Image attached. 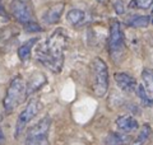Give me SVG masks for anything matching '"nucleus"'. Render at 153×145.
<instances>
[{
  "label": "nucleus",
  "instance_id": "nucleus-1",
  "mask_svg": "<svg viewBox=\"0 0 153 145\" xmlns=\"http://www.w3.org/2000/svg\"><path fill=\"white\" fill-rule=\"evenodd\" d=\"M68 37L63 28H57L36 50V59L52 72L59 74L64 66L65 48Z\"/></svg>",
  "mask_w": 153,
  "mask_h": 145
},
{
  "label": "nucleus",
  "instance_id": "nucleus-2",
  "mask_svg": "<svg viewBox=\"0 0 153 145\" xmlns=\"http://www.w3.org/2000/svg\"><path fill=\"white\" fill-rule=\"evenodd\" d=\"M27 90H26V81L22 76H16L9 84L8 89L5 92V97L3 101L4 111L5 113H12L19 104H22L27 98Z\"/></svg>",
  "mask_w": 153,
  "mask_h": 145
},
{
  "label": "nucleus",
  "instance_id": "nucleus-3",
  "mask_svg": "<svg viewBox=\"0 0 153 145\" xmlns=\"http://www.w3.org/2000/svg\"><path fill=\"white\" fill-rule=\"evenodd\" d=\"M108 52L111 59L119 64L124 60L126 52L125 37L121 30V26L117 21H114L110 24V36H108Z\"/></svg>",
  "mask_w": 153,
  "mask_h": 145
},
{
  "label": "nucleus",
  "instance_id": "nucleus-4",
  "mask_svg": "<svg viewBox=\"0 0 153 145\" xmlns=\"http://www.w3.org/2000/svg\"><path fill=\"white\" fill-rule=\"evenodd\" d=\"M91 72L93 79V93L102 98L108 90V67L101 57L93 59L91 64Z\"/></svg>",
  "mask_w": 153,
  "mask_h": 145
},
{
  "label": "nucleus",
  "instance_id": "nucleus-5",
  "mask_svg": "<svg viewBox=\"0 0 153 145\" xmlns=\"http://www.w3.org/2000/svg\"><path fill=\"white\" fill-rule=\"evenodd\" d=\"M51 126L50 117H44L27 130L26 145H50L49 131Z\"/></svg>",
  "mask_w": 153,
  "mask_h": 145
},
{
  "label": "nucleus",
  "instance_id": "nucleus-6",
  "mask_svg": "<svg viewBox=\"0 0 153 145\" xmlns=\"http://www.w3.org/2000/svg\"><path fill=\"white\" fill-rule=\"evenodd\" d=\"M41 109V101L38 98H31L28 101V103L23 111L19 113L17 122H16V130H14V135L16 138H18L23 131L26 130V127L28 126V124L31 122L37 116V113L40 112Z\"/></svg>",
  "mask_w": 153,
  "mask_h": 145
},
{
  "label": "nucleus",
  "instance_id": "nucleus-7",
  "mask_svg": "<svg viewBox=\"0 0 153 145\" xmlns=\"http://www.w3.org/2000/svg\"><path fill=\"white\" fill-rule=\"evenodd\" d=\"M10 13L14 19H17L22 26L31 22H36L32 5L27 0H13L10 3Z\"/></svg>",
  "mask_w": 153,
  "mask_h": 145
},
{
  "label": "nucleus",
  "instance_id": "nucleus-8",
  "mask_svg": "<svg viewBox=\"0 0 153 145\" xmlns=\"http://www.w3.org/2000/svg\"><path fill=\"white\" fill-rule=\"evenodd\" d=\"M114 80L116 85L125 93H135V89L138 87V83L134 76H131L128 72H115Z\"/></svg>",
  "mask_w": 153,
  "mask_h": 145
},
{
  "label": "nucleus",
  "instance_id": "nucleus-9",
  "mask_svg": "<svg viewBox=\"0 0 153 145\" xmlns=\"http://www.w3.org/2000/svg\"><path fill=\"white\" fill-rule=\"evenodd\" d=\"M116 124V127H117V131L124 132V134H133L134 131H137L139 129V124H138L137 118L131 115H123V116H119L115 121Z\"/></svg>",
  "mask_w": 153,
  "mask_h": 145
},
{
  "label": "nucleus",
  "instance_id": "nucleus-10",
  "mask_svg": "<svg viewBox=\"0 0 153 145\" xmlns=\"http://www.w3.org/2000/svg\"><path fill=\"white\" fill-rule=\"evenodd\" d=\"M64 8H65V4L60 3V1L51 4V5L46 9L44 16H42V21H44L46 24H49V26L59 23L61 14L64 12Z\"/></svg>",
  "mask_w": 153,
  "mask_h": 145
},
{
  "label": "nucleus",
  "instance_id": "nucleus-11",
  "mask_svg": "<svg viewBox=\"0 0 153 145\" xmlns=\"http://www.w3.org/2000/svg\"><path fill=\"white\" fill-rule=\"evenodd\" d=\"M153 130L149 124H143L139 130V134L135 136V139L130 141V145H147L152 139Z\"/></svg>",
  "mask_w": 153,
  "mask_h": 145
},
{
  "label": "nucleus",
  "instance_id": "nucleus-12",
  "mask_svg": "<svg viewBox=\"0 0 153 145\" xmlns=\"http://www.w3.org/2000/svg\"><path fill=\"white\" fill-rule=\"evenodd\" d=\"M130 141L131 139L128 134L120 131H112L105 139V145H128L130 144Z\"/></svg>",
  "mask_w": 153,
  "mask_h": 145
},
{
  "label": "nucleus",
  "instance_id": "nucleus-13",
  "mask_svg": "<svg viewBox=\"0 0 153 145\" xmlns=\"http://www.w3.org/2000/svg\"><path fill=\"white\" fill-rule=\"evenodd\" d=\"M44 84H46V78L44 74H35L31 76V79L28 83H26V90H27V95H31L33 93L41 88Z\"/></svg>",
  "mask_w": 153,
  "mask_h": 145
},
{
  "label": "nucleus",
  "instance_id": "nucleus-14",
  "mask_svg": "<svg viewBox=\"0 0 153 145\" xmlns=\"http://www.w3.org/2000/svg\"><path fill=\"white\" fill-rule=\"evenodd\" d=\"M66 19L68 22L74 27H79V26H83V24L87 22V16L83 10L80 9H71V10L68 13L66 16Z\"/></svg>",
  "mask_w": 153,
  "mask_h": 145
},
{
  "label": "nucleus",
  "instance_id": "nucleus-15",
  "mask_svg": "<svg viewBox=\"0 0 153 145\" xmlns=\"http://www.w3.org/2000/svg\"><path fill=\"white\" fill-rule=\"evenodd\" d=\"M149 23H151V17H148V16H138V14L130 16L125 21L126 26L133 27V28H146V27L149 26Z\"/></svg>",
  "mask_w": 153,
  "mask_h": 145
},
{
  "label": "nucleus",
  "instance_id": "nucleus-16",
  "mask_svg": "<svg viewBox=\"0 0 153 145\" xmlns=\"http://www.w3.org/2000/svg\"><path fill=\"white\" fill-rule=\"evenodd\" d=\"M36 43H37V38H31L30 41H27V42L23 43V45L18 48V57H19V60L27 61L28 59H30L32 48H33V46H35Z\"/></svg>",
  "mask_w": 153,
  "mask_h": 145
},
{
  "label": "nucleus",
  "instance_id": "nucleus-17",
  "mask_svg": "<svg viewBox=\"0 0 153 145\" xmlns=\"http://www.w3.org/2000/svg\"><path fill=\"white\" fill-rule=\"evenodd\" d=\"M135 93H137L138 98L140 101V104L143 107H153V98L147 93V90L144 89L143 84H138Z\"/></svg>",
  "mask_w": 153,
  "mask_h": 145
},
{
  "label": "nucleus",
  "instance_id": "nucleus-18",
  "mask_svg": "<svg viewBox=\"0 0 153 145\" xmlns=\"http://www.w3.org/2000/svg\"><path fill=\"white\" fill-rule=\"evenodd\" d=\"M142 80L143 87L147 90V93L153 98V70L152 69H144L142 71Z\"/></svg>",
  "mask_w": 153,
  "mask_h": 145
},
{
  "label": "nucleus",
  "instance_id": "nucleus-19",
  "mask_svg": "<svg viewBox=\"0 0 153 145\" xmlns=\"http://www.w3.org/2000/svg\"><path fill=\"white\" fill-rule=\"evenodd\" d=\"M153 7V0H130V9H151Z\"/></svg>",
  "mask_w": 153,
  "mask_h": 145
},
{
  "label": "nucleus",
  "instance_id": "nucleus-20",
  "mask_svg": "<svg viewBox=\"0 0 153 145\" xmlns=\"http://www.w3.org/2000/svg\"><path fill=\"white\" fill-rule=\"evenodd\" d=\"M23 27H25V30L27 32H38V31H41V27L38 26L36 22H31L28 24H25Z\"/></svg>",
  "mask_w": 153,
  "mask_h": 145
},
{
  "label": "nucleus",
  "instance_id": "nucleus-21",
  "mask_svg": "<svg viewBox=\"0 0 153 145\" xmlns=\"http://www.w3.org/2000/svg\"><path fill=\"white\" fill-rule=\"evenodd\" d=\"M115 9H116L117 14H124L125 13V7H124L123 1H120V0H116V1H115Z\"/></svg>",
  "mask_w": 153,
  "mask_h": 145
},
{
  "label": "nucleus",
  "instance_id": "nucleus-22",
  "mask_svg": "<svg viewBox=\"0 0 153 145\" xmlns=\"http://www.w3.org/2000/svg\"><path fill=\"white\" fill-rule=\"evenodd\" d=\"M4 143H5V136H4V132L0 127V145H4Z\"/></svg>",
  "mask_w": 153,
  "mask_h": 145
},
{
  "label": "nucleus",
  "instance_id": "nucleus-23",
  "mask_svg": "<svg viewBox=\"0 0 153 145\" xmlns=\"http://www.w3.org/2000/svg\"><path fill=\"white\" fill-rule=\"evenodd\" d=\"M96 1L100 3V4H102V5H106V4H108L110 0H96Z\"/></svg>",
  "mask_w": 153,
  "mask_h": 145
},
{
  "label": "nucleus",
  "instance_id": "nucleus-24",
  "mask_svg": "<svg viewBox=\"0 0 153 145\" xmlns=\"http://www.w3.org/2000/svg\"><path fill=\"white\" fill-rule=\"evenodd\" d=\"M0 13H4L3 12V5H1V0H0Z\"/></svg>",
  "mask_w": 153,
  "mask_h": 145
},
{
  "label": "nucleus",
  "instance_id": "nucleus-25",
  "mask_svg": "<svg viewBox=\"0 0 153 145\" xmlns=\"http://www.w3.org/2000/svg\"><path fill=\"white\" fill-rule=\"evenodd\" d=\"M151 21H152V23H153V9H152V16H151Z\"/></svg>",
  "mask_w": 153,
  "mask_h": 145
}]
</instances>
